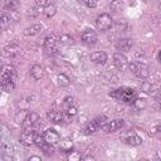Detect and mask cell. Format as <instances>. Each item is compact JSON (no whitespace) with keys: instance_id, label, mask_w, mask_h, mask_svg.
<instances>
[{"instance_id":"obj_4","label":"cell","mask_w":161,"mask_h":161,"mask_svg":"<svg viewBox=\"0 0 161 161\" xmlns=\"http://www.w3.org/2000/svg\"><path fill=\"white\" fill-rule=\"evenodd\" d=\"M96 25H97L98 30H101V31H107V30H109V29L112 28V25H113V19H112V16H111L109 14L103 13V14H101V15L97 18Z\"/></svg>"},{"instance_id":"obj_23","label":"cell","mask_w":161,"mask_h":161,"mask_svg":"<svg viewBox=\"0 0 161 161\" xmlns=\"http://www.w3.org/2000/svg\"><path fill=\"white\" fill-rule=\"evenodd\" d=\"M57 79H58V84H59L60 87H68L69 83H70V79L68 78V75H65V74H63V73L58 74Z\"/></svg>"},{"instance_id":"obj_13","label":"cell","mask_w":161,"mask_h":161,"mask_svg":"<svg viewBox=\"0 0 161 161\" xmlns=\"http://www.w3.org/2000/svg\"><path fill=\"white\" fill-rule=\"evenodd\" d=\"M16 79V70L10 67V65H5L1 70V82L3 80H14Z\"/></svg>"},{"instance_id":"obj_33","label":"cell","mask_w":161,"mask_h":161,"mask_svg":"<svg viewBox=\"0 0 161 161\" xmlns=\"http://www.w3.org/2000/svg\"><path fill=\"white\" fill-rule=\"evenodd\" d=\"M28 160H29V161H31V160H38V161H40V156H30V157H28Z\"/></svg>"},{"instance_id":"obj_17","label":"cell","mask_w":161,"mask_h":161,"mask_svg":"<svg viewBox=\"0 0 161 161\" xmlns=\"http://www.w3.org/2000/svg\"><path fill=\"white\" fill-rule=\"evenodd\" d=\"M30 77L35 80H39L44 77V69L42 65L39 64H34L31 68H30Z\"/></svg>"},{"instance_id":"obj_12","label":"cell","mask_w":161,"mask_h":161,"mask_svg":"<svg viewBox=\"0 0 161 161\" xmlns=\"http://www.w3.org/2000/svg\"><path fill=\"white\" fill-rule=\"evenodd\" d=\"M82 42L86 43V44H94L97 40H98V35L94 30L92 29H86L83 33H82Z\"/></svg>"},{"instance_id":"obj_1","label":"cell","mask_w":161,"mask_h":161,"mask_svg":"<svg viewBox=\"0 0 161 161\" xmlns=\"http://www.w3.org/2000/svg\"><path fill=\"white\" fill-rule=\"evenodd\" d=\"M109 96L113 97L114 99H117L118 102H123V103H133V101L137 98L136 92L132 88H128V87L117 88L113 92H111Z\"/></svg>"},{"instance_id":"obj_29","label":"cell","mask_w":161,"mask_h":161,"mask_svg":"<svg viewBox=\"0 0 161 161\" xmlns=\"http://www.w3.org/2000/svg\"><path fill=\"white\" fill-rule=\"evenodd\" d=\"M35 4L38 8H45L50 4H53V1L52 0H35Z\"/></svg>"},{"instance_id":"obj_15","label":"cell","mask_w":161,"mask_h":161,"mask_svg":"<svg viewBox=\"0 0 161 161\" xmlns=\"http://www.w3.org/2000/svg\"><path fill=\"white\" fill-rule=\"evenodd\" d=\"M125 140H126V142H127L128 145H131V146H138V145L142 143V138H141L136 132H133V131L127 132Z\"/></svg>"},{"instance_id":"obj_18","label":"cell","mask_w":161,"mask_h":161,"mask_svg":"<svg viewBox=\"0 0 161 161\" xmlns=\"http://www.w3.org/2000/svg\"><path fill=\"white\" fill-rule=\"evenodd\" d=\"M47 118L52 122V123H58V125H60L62 122H63V113L62 112H59V111H49L48 113H47Z\"/></svg>"},{"instance_id":"obj_30","label":"cell","mask_w":161,"mask_h":161,"mask_svg":"<svg viewBox=\"0 0 161 161\" xmlns=\"http://www.w3.org/2000/svg\"><path fill=\"white\" fill-rule=\"evenodd\" d=\"M63 108L64 109H67L68 107H70V106H73V98L72 97H65L64 98V101H63Z\"/></svg>"},{"instance_id":"obj_26","label":"cell","mask_w":161,"mask_h":161,"mask_svg":"<svg viewBox=\"0 0 161 161\" xmlns=\"http://www.w3.org/2000/svg\"><path fill=\"white\" fill-rule=\"evenodd\" d=\"M133 106H135V108H137V109H143L145 107H146V101L145 99H142V98H136L135 101H133V103H132Z\"/></svg>"},{"instance_id":"obj_10","label":"cell","mask_w":161,"mask_h":161,"mask_svg":"<svg viewBox=\"0 0 161 161\" xmlns=\"http://www.w3.org/2000/svg\"><path fill=\"white\" fill-rule=\"evenodd\" d=\"M113 63H114V67L118 70H125L128 67V64H130L127 58L121 52H117V53L113 54Z\"/></svg>"},{"instance_id":"obj_5","label":"cell","mask_w":161,"mask_h":161,"mask_svg":"<svg viewBox=\"0 0 161 161\" xmlns=\"http://www.w3.org/2000/svg\"><path fill=\"white\" fill-rule=\"evenodd\" d=\"M36 135L38 132L35 131V128H23V132L20 135V142L24 146H31L35 143Z\"/></svg>"},{"instance_id":"obj_24","label":"cell","mask_w":161,"mask_h":161,"mask_svg":"<svg viewBox=\"0 0 161 161\" xmlns=\"http://www.w3.org/2000/svg\"><path fill=\"white\" fill-rule=\"evenodd\" d=\"M43 11H44V15H45L47 18H52V16L55 14V11H57V6H55L54 4H50V5L45 6Z\"/></svg>"},{"instance_id":"obj_16","label":"cell","mask_w":161,"mask_h":161,"mask_svg":"<svg viewBox=\"0 0 161 161\" xmlns=\"http://www.w3.org/2000/svg\"><path fill=\"white\" fill-rule=\"evenodd\" d=\"M107 53L103 52V50H99V52H93L91 54V60L93 63H97V64H104L106 60H107Z\"/></svg>"},{"instance_id":"obj_2","label":"cell","mask_w":161,"mask_h":161,"mask_svg":"<svg viewBox=\"0 0 161 161\" xmlns=\"http://www.w3.org/2000/svg\"><path fill=\"white\" fill-rule=\"evenodd\" d=\"M128 68H130V70L136 77H138L141 79H146L148 77V74H150L148 67L145 63H141V62H138V63H130L128 64Z\"/></svg>"},{"instance_id":"obj_31","label":"cell","mask_w":161,"mask_h":161,"mask_svg":"<svg viewBox=\"0 0 161 161\" xmlns=\"http://www.w3.org/2000/svg\"><path fill=\"white\" fill-rule=\"evenodd\" d=\"M64 111H65V113H67L69 117H73V116L77 114V108H75L74 106H70V107H68V108L64 109Z\"/></svg>"},{"instance_id":"obj_25","label":"cell","mask_w":161,"mask_h":161,"mask_svg":"<svg viewBox=\"0 0 161 161\" xmlns=\"http://www.w3.org/2000/svg\"><path fill=\"white\" fill-rule=\"evenodd\" d=\"M59 42H60L62 44L69 45V44H73V43H74V39H73V36L69 35V34H62V35L59 36Z\"/></svg>"},{"instance_id":"obj_28","label":"cell","mask_w":161,"mask_h":161,"mask_svg":"<svg viewBox=\"0 0 161 161\" xmlns=\"http://www.w3.org/2000/svg\"><path fill=\"white\" fill-rule=\"evenodd\" d=\"M141 89H142L145 93H147V94H151V93L153 92V88H152L151 83H150V82H146V80L142 83V86H141Z\"/></svg>"},{"instance_id":"obj_11","label":"cell","mask_w":161,"mask_h":161,"mask_svg":"<svg viewBox=\"0 0 161 161\" xmlns=\"http://www.w3.org/2000/svg\"><path fill=\"white\" fill-rule=\"evenodd\" d=\"M123 119H119V118H116V119H112V121H107L101 128L106 132H114L117 130H119L122 126H123Z\"/></svg>"},{"instance_id":"obj_14","label":"cell","mask_w":161,"mask_h":161,"mask_svg":"<svg viewBox=\"0 0 161 161\" xmlns=\"http://www.w3.org/2000/svg\"><path fill=\"white\" fill-rule=\"evenodd\" d=\"M117 49L121 52V53H126L128 50H131V48L133 47V40L131 38H125V39H119L116 44Z\"/></svg>"},{"instance_id":"obj_27","label":"cell","mask_w":161,"mask_h":161,"mask_svg":"<svg viewBox=\"0 0 161 161\" xmlns=\"http://www.w3.org/2000/svg\"><path fill=\"white\" fill-rule=\"evenodd\" d=\"M67 157H68L69 161H79L82 158V156H80V153L78 151H70Z\"/></svg>"},{"instance_id":"obj_6","label":"cell","mask_w":161,"mask_h":161,"mask_svg":"<svg viewBox=\"0 0 161 161\" xmlns=\"http://www.w3.org/2000/svg\"><path fill=\"white\" fill-rule=\"evenodd\" d=\"M40 125V117L36 112H28L24 121L21 122L23 128H35Z\"/></svg>"},{"instance_id":"obj_9","label":"cell","mask_w":161,"mask_h":161,"mask_svg":"<svg viewBox=\"0 0 161 161\" xmlns=\"http://www.w3.org/2000/svg\"><path fill=\"white\" fill-rule=\"evenodd\" d=\"M42 135H43V138H44L48 143H50V145H53V146L60 142L59 133H58L55 130H53V128H47Z\"/></svg>"},{"instance_id":"obj_7","label":"cell","mask_w":161,"mask_h":161,"mask_svg":"<svg viewBox=\"0 0 161 161\" xmlns=\"http://www.w3.org/2000/svg\"><path fill=\"white\" fill-rule=\"evenodd\" d=\"M106 122H107V118L103 117V116L94 118L93 121H91V122L86 126V128H84V133H86V135H89V133L96 132V131H97L98 128H101Z\"/></svg>"},{"instance_id":"obj_3","label":"cell","mask_w":161,"mask_h":161,"mask_svg":"<svg viewBox=\"0 0 161 161\" xmlns=\"http://www.w3.org/2000/svg\"><path fill=\"white\" fill-rule=\"evenodd\" d=\"M58 43H59V36L55 33L49 34L44 39V50L47 54H54L58 50Z\"/></svg>"},{"instance_id":"obj_32","label":"cell","mask_w":161,"mask_h":161,"mask_svg":"<svg viewBox=\"0 0 161 161\" xmlns=\"http://www.w3.org/2000/svg\"><path fill=\"white\" fill-rule=\"evenodd\" d=\"M80 3H83L88 8H96L97 6V0H80Z\"/></svg>"},{"instance_id":"obj_8","label":"cell","mask_w":161,"mask_h":161,"mask_svg":"<svg viewBox=\"0 0 161 161\" xmlns=\"http://www.w3.org/2000/svg\"><path fill=\"white\" fill-rule=\"evenodd\" d=\"M34 145H36L47 156H50V155H53V152H54V148H53V145H50V143H48L44 138H43V135H36V138H35V143Z\"/></svg>"},{"instance_id":"obj_22","label":"cell","mask_w":161,"mask_h":161,"mask_svg":"<svg viewBox=\"0 0 161 161\" xmlns=\"http://www.w3.org/2000/svg\"><path fill=\"white\" fill-rule=\"evenodd\" d=\"M19 9H20V3L18 0H10L4 6V11H18Z\"/></svg>"},{"instance_id":"obj_20","label":"cell","mask_w":161,"mask_h":161,"mask_svg":"<svg viewBox=\"0 0 161 161\" xmlns=\"http://www.w3.org/2000/svg\"><path fill=\"white\" fill-rule=\"evenodd\" d=\"M40 31H42V25L40 24H33L31 26H29L24 30V34L26 36H33V35H36Z\"/></svg>"},{"instance_id":"obj_21","label":"cell","mask_w":161,"mask_h":161,"mask_svg":"<svg viewBox=\"0 0 161 161\" xmlns=\"http://www.w3.org/2000/svg\"><path fill=\"white\" fill-rule=\"evenodd\" d=\"M109 8L114 13H121L125 9V4H123L122 0H112L111 4H109Z\"/></svg>"},{"instance_id":"obj_19","label":"cell","mask_w":161,"mask_h":161,"mask_svg":"<svg viewBox=\"0 0 161 161\" xmlns=\"http://www.w3.org/2000/svg\"><path fill=\"white\" fill-rule=\"evenodd\" d=\"M19 52H20V47L16 45V44H10V45L5 47L4 50H3L5 57H15V55L19 54Z\"/></svg>"},{"instance_id":"obj_34","label":"cell","mask_w":161,"mask_h":161,"mask_svg":"<svg viewBox=\"0 0 161 161\" xmlns=\"http://www.w3.org/2000/svg\"><path fill=\"white\" fill-rule=\"evenodd\" d=\"M158 60H160V63H161V50H160V53H158Z\"/></svg>"}]
</instances>
